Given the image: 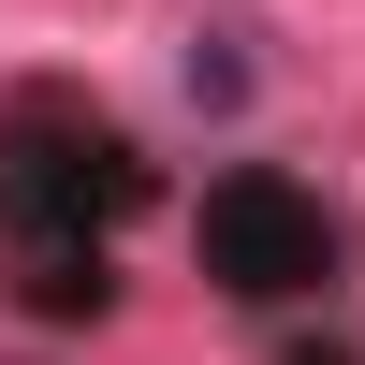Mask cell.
<instances>
[{"label":"cell","instance_id":"cell-1","mask_svg":"<svg viewBox=\"0 0 365 365\" xmlns=\"http://www.w3.org/2000/svg\"><path fill=\"white\" fill-rule=\"evenodd\" d=\"M146 205V161L117 117H88L73 88H29L0 103V249H15V292L44 322H103V234Z\"/></svg>","mask_w":365,"mask_h":365},{"label":"cell","instance_id":"cell-2","mask_svg":"<svg viewBox=\"0 0 365 365\" xmlns=\"http://www.w3.org/2000/svg\"><path fill=\"white\" fill-rule=\"evenodd\" d=\"M190 249H205V278H220L234 307H307V292L336 278V205H322L307 175H278V161H234V175H205Z\"/></svg>","mask_w":365,"mask_h":365},{"label":"cell","instance_id":"cell-3","mask_svg":"<svg viewBox=\"0 0 365 365\" xmlns=\"http://www.w3.org/2000/svg\"><path fill=\"white\" fill-rule=\"evenodd\" d=\"M292 365H351V351H292Z\"/></svg>","mask_w":365,"mask_h":365}]
</instances>
